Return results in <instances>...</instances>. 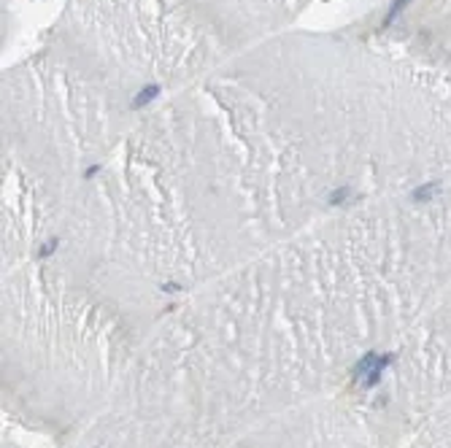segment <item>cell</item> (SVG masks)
<instances>
[{"instance_id":"cell-1","label":"cell","mask_w":451,"mask_h":448,"mask_svg":"<svg viewBox=\"0 0 451 448\" xmlns=\"http://www.w3.org/2000/svg\"><path fill=\"white\" fill-rule=\"evenodd\" d=\"M389 362H392L389 354H368V357L354 367V381H362L365 386H373V383H378L381 373H384V367Z\"/></svg>"},{"instance_id":"cell-2","label":"cell","mask_w":451,"mask_h":448,"mask_svg":"<svg viewBox=\"0 0 451 448\" xmlns=\"http://www.w3.org/2000/svg\"><path fill=\"white\" fill-rule=\"evenodd\" d=\"M157 95H160V86H154V84H152V86H143V89L138 92V97L133 100V108H143L146 103H152Z\"/></svg>"},{"instance_id":"cell-3","label":"cell","mask_w":451,"mask_h":448,"mask_svg":"<svg viewBox=\"0 0 451 448\" xmlns=\"http://www.w3.org/2000/svg\"><path fill=\"white\" fill-rule=\"evenodd\" d=\"M438 181H430V184H424V186H419V189H414V200L416 203H427L432 197V194H438Z\"/></svg>"},{"instance_id":"cell-4","label":"cell","mask_w":451,"mask_h":448,"mask_svg":"<svg viewBox=\"0 0 451 448\" xmlns=\"http://www.w3.org/2000/svg\"><path fill=\"white\" fill-rule=\"evenodd\" d=\"M408 3H411V0H394V3H392V9H389V14H386V19H384V25H389V22H392L394 17H397V14H400L403 9H406Z\"/></svg>"},{"instance_id":"cell-5","label":"cell","mask_w":451,"mask_h":448,"mask_svg":"<svg viewBox=\"0 0 451 448\" xmlns=\"http://www.w3.org/2000/svg\"><path fill=\"white\" fill-rule=\"evenodd\" d=\"M346 197H348V189L343 186V189H335V192L330 194V203H335V206H338V203H343Z\"/></svg>"}]
</instances>
